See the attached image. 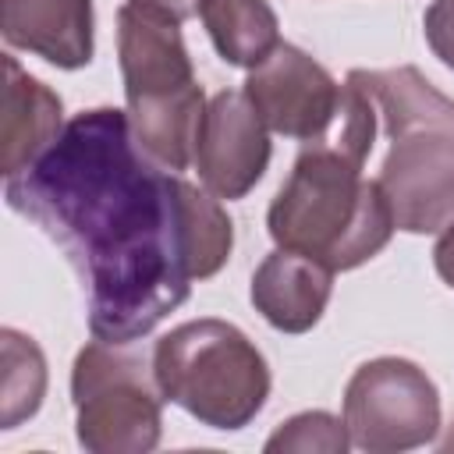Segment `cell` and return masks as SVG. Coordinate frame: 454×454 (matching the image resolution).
<instances>
[{
	"mask_svg": "<svg viewBox=\"0 0 454 454\" xmlns=\"http://www.w3.org/2000/svg\"><path fill=\"white\" fill-rule=\"evenodd\" d=\"M117 64L135 145L160 170H188L195 160V135L206 114V96L195 82L181 21L131 0L121 4Z\"/></svg>",
	"mask_w": 454,
	"mask_h": 454,
	"instance_id": "obj_4",
	"label": "cell"
},
{
	"mask_svg": "<svg viewBox=\"0 0 454 454\" xmlns=\"http://www.w3.org/2000/svg\"><path fill=\"white\" fill-rule=\"evenodd\" d=\"M433 266H436L440 280H443L447 287H454V220L440 231V238H436V245H433Z\"/></svg>",
	"mask_w": 454,
	"mask_h": 454,
	"instance_id": "obj_17",
	"label": "cell"
},
{
	"mask_svg": "<svg viewBox=\"0 0 454 454\" xmlns=\"http://www.w3.org/2000/svg\"><path fill=\"white\" fill-rule=\"evenodd\" d=\"M344 426L351 443L369 454L426 447L440 433V390L408 358H369L344 387Z\"/></svg>",
	"mask_w": 454,
	"mask_h": 454,
	"instance_id": "obj_7",
	"label": "cell"
},
{
	"mask_svg": "<svg viewBox=\"0 0 454 454\" xmlns=\"http://www.w3.org/2000/svg\"><path fill=\"white\" fill-rule=\"evenodd\" d=\"M245 96L270 131L298 138L301 145L326 138L344 106V85H337L319 60L291 43H280L259 67L248 71Z\"/></svg>",
	"mask_w": 454,
	"mask_h": 454,
	"instance_id": "obj_8",
	"label": "cell"
},
{
	"mask_svg": "<svg viewBox=\"0 0 454 454\" xmlns=\"http://www.w3.org/2000/svg\"><path fill=\"white\" fill-rule=\"evenodd\" d=\"M78 443L92 454H145L163 436V390L153 362L92 337L71 365Z\"/></svg>",
	"mask_w": 454,
	"mask_h": 454,
	"instance_id": "obj_6",
	"label": "cell"
},
{
	"mask_svg": "<svg viewBox=\"0 0 454 454\" xmlns=\"http://www.w3.org/2000/svg\"><path fill=\"white\" fill-rule=\"evenodd\" d=\"M153 376L163 401L184 408L209 429H245L270 397L262 351L227 319H192L153 348Z\"/></svg>",
	"mask_w": 454,
	"mask_h": 454,
	"instance_id": "obj_5",
	"label": "cell"
},
{
	"mask_svg": "<svg viewBox=\"0 0 454 454\" xmlns=\"http://www.w3.org/2000/svg\"><path fill=\"white\" fill-rule=\"evenodd\" d=\"M4 135H0V167L4 177L28 170L64 131L60 96L32 78L11 53H4Z\"/></svg>",
	"mask_w": 454,
	"mask_h": 454,
	"instance_id": "obj_12",
	"label": "cell"
},
{
	"mask_svg": "<svg viewBox=\"0 0 454 454\" xmlns=\"http://www.w3.org/2000/svg\"><path fill=\"white\" fill-rule=\"evenodd\" d=\"M92 0H0V35L11 50L78 71L96 53Z\"/></svg>",
	"mask_w": 454,
	"mask_h": 454,
	"instance_id": "obj_10",
	"label": "cell"
},
{
	"mask_svg": "<svg viewBox=\"0 0 454 454\" xmlns=\"http://www.w3.org/2000/svg\"><path fill=\"white\" fill-rule=\"evenodd\" d=\"M270 128L248 103L245 89H223L206 103L195 135V170L216 199H245L270 167Z\"/></svg>",
	"mask_w": 454,
	"mask_h": 454,
	"instance_id": "obj_9",
	"label": "cell"
},
{
	"mask_svg": "<svg viewBox=\"0 0 454 454\" xmlns=\"http://www.w3.org/2000/svg\"><path fill=\"white\" fill-rule=\"evenodd\" d=\"M4 348V429H14L18 422L32 419L46 394V358L39 344L11 326L0 330Z\"/></svg>",
	"mask_w": 454,
	"mask_h": 454,
	"instance_id": "obj_14",
	"label": "cell"
},
{
	"mask_svg": "<svg viewBox=\"0 0 454 454\" xmlns=\"http://www.w3.org/2000/svg\"><path fill=\"white\" fill-rule=\"evenodd\" d=\"M422 28H426V43L440 57V64L454 71V0H433L426 7Z\"/></svg>",
	"mask_w": 454,
	"mask_h": 454,
	"instance_id": "obj_16",
	"label": "cell"
},
{
	"mask_svg": "<svg viewBox=\"0 0 454 454\" xmlns=\"http://www.w3.org/2000/svg\"><path fill=\"white\" fill-rule=\"evenodd\" d=\"M348 447H351L348 426H344V419H337L330 411H301V415L287 419L266 440V450L270 454H280V450H298V454H309V450L344 454Z\"/></svg>",
	"mask_w": 454,
	"mask_h": 454,
	"instance_id": "obj_15",
	"label": "cell"
},
{
	"mask_svg": "<svg viewBox=\"0 0 454 454\" xmlns=\"http://www.w3.org/2000/svg\"><path fill=\"white\" fill-rule=\"evenodd\" d=\"M4 199L78 270L89 333L110 344L153 333L234 248L220 199L160 170L135 145L128 110L114 106L71 117L28 170L7 177Z\"/></svg>",
	"mask_w": 454,
	"mask_h": 454,
	"instance_id": "obj_1",
	"label": "cell"
},
{
	"mask_svg": "<svg viewBox=\"0 0 454 454\" xmlns=\"http://www.w3.org/2000/svg\"><path fill=\"white\" fill-rule=\"evenodd\" d=\"M131 4H142V7H149V11H160V14H167V18H174V21H188V18H195L199 14V7H202V0H131Z\"/></svg>",
	"mask_w": 454,
	"mask_h": 454,
	"instance_id": "obj_18",
	"label": "cell"
},
{
	"mask_svg": "<svg viewBox=\"0 0 454 454\" xmlns=\"http://www.w3.org/2000/svg\"><path fill=\"white\" fill-rule=\"evenodd\" d=\"M199 18L220 53L234 67H259L280 46V21L266 0H202Z\"/></svg>",
	"mask_w": 454,
	"mask_h": 454,
	"instance_id": "obj_13",
	"label": "cell"
},
{
	"mask_svg": "<svg viewBox=\"0 0 454 454\" xmlns=\"http://www.w3.org/2000/svg\"><path fill=\"white\" fill-rule=\"evenodd\" d=\"M333 291V270L323 262L277 248L252 273V305L280 333H305L326 312Z\"/></svg>",
	"mask_w": 454,
	"mask_h": 454,
	"instance_id": "obj_11",
	"label": "cell"
},
{
	"mask_svg": "<svg viewBox=\"0 0 454 454\" xmlns=\"http://www.w3.org/2000/svg\"><path fill=\"white\" fill-rule=\"evenodd\" d=\"M348 82H355L383 117L390 149L376 181L397 231H443L454 220V99L411 64L390 71L355 67Z\"/></svg>",
	"mask_w": 454,
	"mask_h": 454,
	"instance_id": "obj_3",
	"label": "cell"
},
{
	"mask_svg": "<svg viewBox=\"0 0 454 454\" xmlns=\"http://www.w3.org/2000/svg\"><path fill=\"white\" fill-rule=\"evenodd\" d=\"M376 138V106L344 82V106L326 138L305 142L270 202L266 227L277 248L309 255L333 273L380 255L397 223L380 181L362 177Z\"/></svg>",
	"mask_w": 454,
	"mask_h": 454,
	"instance_id": "obj_2",
	"label": "cell"
}]
</instances>
